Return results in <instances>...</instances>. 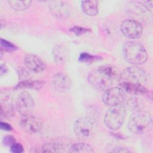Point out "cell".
<instances>
[{
	"instance_id": "1",
	"label": "cell",
	"mask_w": 153,
	"mask_h": 153,
	"mask_svg": "<svg viewBox=\"0 0 153 153\" xmlns=\"http://www.w3.org/2000/svg\"><path fill=\"white\" fill-rule=\"evenodd\" d=\"M120 75L115 67L103 65L90 72L88 76V81L95 89L105 91L111 87L114 80L120 78Z\"/></svg>"
},
{
	"instance_id": "2",
	"label": "cell",
	"mask_w": 153,
	"mask_h": 153,
	"mask_svg": "<svg viewBox=\"0 0 153 153\" xmlns=\"http://www.w3.org/2000/svg\"><path fill=\"white\" fill-rule=\"evenodd\" d=\"M123 54L126 60L134 65H142L148 59V54L144 46L136 41L125 42L123 46Z\"/></svg>"
},
{
	"instance_id": "3",
	"label": "cell",
	"mask_w": 153,
	"mask_h": 153,
	"mask_svg": "<svg viewBox=\"0 0 153 153\" xmlns=\"http://www.w3.org/2000/svg\"><path fill=\"white\" fill-rule=\"evenodd\" d=\"M126 115V107L123 103L110 106L105 113L104 123L109 128L118 130L123 124Z\"/></svg>"
},
{
	"instance_id": "4",
	"label": "cell",
	"mask_w": 153,
	"mask_h": 153,
	"mask_svg": "<svg viewBox=\"0 0 153 153\" xmlns=\"http://www.w3.org/2000/svg\"><path fill=\"white\" fill-rule=\"evenodd\" d=\"M152 118L151 114L146 111H134L130 116L128 122V128L133 133H143L151 125Z\"/></svg>"
},
{
	"instance_id": "5",
	"label": "cell",
	"mask_w": 153,
	"mask_h": 153,
	"mask_svg": "<svg viewBox=\"0 0 153 153\" xmlns=\"http://www.w3.org/2000/svg\"><path fill=\"white\" fill-rule=\"evenodd\" d=\"M95 131L93 121L89 117H82L77 119L74 124V131L76 137L81 140L91 139Z\"/></svg>"
},
{
	"instance_id": "6",
	"label": "cell",
	"mask_w": 153,
	"mask_h": 153,
	"mask_svg": "<svg viewBox=\"0 0 153 153\" xmlns=\"http://www.w3.org/2000/svg\"><path fill=\"white\" fill-rule=\"evenodd\" d=\"M120 79L123 82L143 85L147 81L146 72L137 66L125 68L120 75Z\"/></svg>"
},
{
	"instance_id": "7",
	"label": "cell",
	"mask_w": 153,
	"mask_h": 153,
	"mask_svg": "<svg viewBox=\"0 0 153 153\" xmlns=\"http://www.w3.org/2000/svg\"><path fill=\"white\" fill-rule=\"evenodd\" d=\"M20 126L21 128L29 134H36L39 133L43 126L42 119L38 115L32 113L22 116Z\"/></svg>"
},
{
	"instance_id": "8",
	"label": "cell",
	"mask_w": 153,
	"mask_h": 153,
	"mask_svg": "<svg viewBox=\"0 0 153 153\" xmlns=\"http://www.w3.org/2000/svg\"><path fill=\"white\" fill-rule=\"evenodd\" d=\"M126 99L124 91L118 87H110L106 90L102 95L103 102L108 106L122 104Z\"/></svg>"
},
{
	"instance_id": "9",
	"label": "cell",
	"mask_w": 153,
	"mask_h": 153,
	"mask_svg": "<svg viewBox=\"0 0 153 153\" xmlns=\"http://www.w3.org/2000/svg\"><path fill=\"white\" fill-rule=\"evenodd\" d=\"M15 106L17 111L23 116L32 113L35 102L32 96L28 92L22 91L18 95Z\"/></svg>"
},
{
	"instance_id": "10",
	"label": "cell",
	"mask_w": 153,
	"mask_h": 153,
	"mask_svg": "<svg viewBox=\"0 0 153 153\" xmlns=\"http://www.w3.org/2000/svg\"><path fill=\"white\" fill-rule=\"evenodd\" d=\"M121 30L126 37L134 39L140 37L143 32V27L140 23L135 20L127 19L122 22Z\"/></svg>"
},
{
	"instance_id": "11",
	"label": "cell",
	"mask_w": 153,
	"mask_h": 153,
	"mask_svg": "<svg viewBox=\"0 0 153 153\" xmlns=\"http://www.w3.org/2000/svg\"><path fill=\"white\" fill-rule=\"evenodd\" d=\"M48 7L52 15L58 19H65L71 15V6L66 2L61 1H51L49 3Z\"/></svg>"
},
{
	"instance_id": "12",
	"label": "cell",
	"mask_w": 153,
	"mask_h": 153,
	"mask_svg": "<svg viewBox=\"0 0 153 153\" xmlns=\"http://www.w3.org/2000/svg\"><path fill=\"white\" fill-rule=\"evenodd\" d=\"M24 63L29 71L35 73L42 72L46 68L43 60L38 56L32 54L26 55L24 59Z\"/></svg>"
},
{
	"instance_id": "13",
	"label": "cell",
	"mask_w": 153,
	"mask_h": 153,
	"mask_svg": "<svg viewBox=\"0 0 153 153\" xmlns=\"http://www.w3.org/2000/svg\"><path fill=\"white\" fill-rule=\"evenodd\" d=\"M53 84L54 88L59 91H65L68 90L72 84L70 78L65 74L59 72L53 76Z\"/></svg>"
},
{
	"instance_id": "14",
	"label": "cell",
	"mask_w": 153,
	"mask_h": 153,
	"mask_svg": "<svg viewBox=\"0 0 153 153\" xmlns=\"http://www.w3.org/2000/svg\"><path fill=\"white\" fill-rule=\"evenodd\" d=\"M119 85L124 92H127L131 94L139 95L145 94L148 93V90L142 84L120 82Z\"/></svg>"
},
{
	"instance_id": "15",
	"label": "cell",
	"mask_w": 153,
	"mask_h": 153,
	"mask_svg": "<svg viewBox=\"0 0 153 153\" xmlns=\"http://www.w3.org/2000/svg\"><path fill=\"white\" fill-rule=\"evenodd\" d=\"M14 109L11 99L9 95L5 94L1 97V114L5 118H10L14 115Z\"/></svg>"
},
{
	"instance_id": "16",
	"label": "cell",
	"mask_w": 153,
	"mask_h": 153,
	"mask_svg": "<svg viewBox=\"0 0 153 153\" xmlns=\"http://www.w3.org/2000/svg\"><path fill=\"white\" fill-rule=\"evenodd\" d=\"M81 6L82 11L88 16H94L98 13V1L96 0L82 1Z\"/></svg>"
},
{
	"instance_id": "17",
	"label": "cell",
	"mask_w": 153,
	"mask_h": 153,
	"mask_svg": "<svg viewBox=\"0 0 153 153\" xmlns=\"http://www.w3.org/2000/svg\"><path fill=\"white\" fill-rule=\"evenodd\" d=\"M53 54L55 61L59 64L65 63L68 57L66 48L62 45H57L54 47Z\"/></svg>"
},
{
	"instance_id": "18",
	"label": "cell",
	"mask_w": 153,
	"mask_h": 153,
	"mask_svg": "<svg viewBox=\"0 0 153 153\" xmlns=\"http://www.w3.org/2000/svg\"><path fill=\"white\" fill-rule=\"evenodd\" d=\"M70 152H84V153H91L94 152L93 147L84 142L76 143L71 145L69 148Z\"/></svg>"
},
{
	"instance_id": "19",
	"label": "cell",
	"mask_w": 153,
	"mask_h": 153,
	"mask_svg": "<svg viewBox=\"0 0 153 153\" xmlns=\"http://www.w3.org/2000/svg\"><path fill=\"white\" fill-rule=\"evenodd\" d=\"M44 85V82L40 80H25L19 82L16 88H30L39 90L42 88Z\"/></svg>"
},
{
	"instance_id": "20",
	"label": "cell",
	"mask_w": 153,
	"mask_h": 153,
	"mask_svg": "<svg viewBox=\"0 0 153 153\" xmlns=\"http://www.w3.org/2000/svg\"><path fill=\"white\" fill-rule=\"evenodd\" d=\"M10 7L16 11H23L27 9L31 3V1H19V0H10L8 1Z\"/></svg>"
},
{
	"instance_id": "21",
	"label": "cell",
	"mask_w": 153,
	"mask_h": 153,
	"mask_svg": "<svg viewBox=\"0 0 153 153\" xmlns=\"http://www.w3.org/2000/svg\"><path fill=\"white\" fill-rule=\"evenodd\" d=\"M61 145L56 142H50L45 144L42 148V152H59L62 151Z\"/></svg>"
},
{
	"instance_id": "22",
	"label": "cell",
	"mask_w": 153,
	"mask_h": 153,
	"mask_svg": "<svg viewBox=\"0 0 153 153\" xmlns=\"http://www.w3.org/2000/svg\"><path fill=\"white\" fill-rule=\"evenodd\" d=\"M142 102L139 99L136 97H131L127 101V106L131 111H136L140 110Z\"/></svg>"
},
{
	"instance_id": "23",
	"label": "cell",
	"mask_w": 153,
	"mask_h": 153,
	"mask_svg": "<svg viewBox=\"0 0 153 153\" xmlns=\"http://www.w3.org/2000/svg\"><path fill=\"white\" fill-rule=\"evenodd\" d=\"M1 50L4 49V50L8 51H15L17 48V47L14 44L2 38L1 39Z\"/></svg>"
},
{
	"instance_id": "24",
	"label": "cell",
	"mask_w": 153,
	"mask_h": 153,
	"mask_svg": "<svg viewBox=\"0 0 153 153\" xmlns=\"http://www.w3.org/2000/svg\"><path fill=\"white\" fill-rule=\"evenodd\" d=\"M96 59V56H94L93 55H91L87 53H82L79 57V59L81 62H92L93 60H95Z\"/></svg>"
},
{
	"instance_id": "25",
	"label": "cell",
	"mask_w": 153,
	"mask_h": 153,
	"mask_svg": "<svg viewBox=\"0 0 153 153\" xmlns=\"http://www.w3.org/2000/svg\"><path fill=\"white\" fill-rule=\"evenodd\" d=\"M23 146L17 142H14L11 146V151L14 153H20L23 152Z\"/></svg>"
},
{
	"instance_id": "26",
	"label": "cell",
	"mask_w": 153,
	"mask_h": 153,
	"mask_svg": "<svg viewBox=\"0 0 153 153\" xmlns=\"http://www.w3.org/2000/svg\"><path fill=\"white\" fill-rule=\"evenodd\" d=\"M71 30L76 35H81V34L87 32V31H90L87 29H85L84 27H78V26H75V27L71 28Z\"/></svg>"
},
{
	"instance_id": "27",
	"label": "cell",
	"mask_w": 153,
	"mask_h": 153,
	"mask_svg": "<svg viewBox=\"0 0 153 153\" xmlns=\"http://www.w3.org/2000/svg\"><path fill=\"white\" fill-rule=\"evenodd\" d=\"M14 138L11 136H5L3 139V143L5 145L8 146H11L14 142H15Z\"/></svg>"
},
{
	"instance_id": "28",
	"label": "cell",
	"mask_w": 153,
	"mask_h": 153,
	"mask_svg": "<svg viewBox=\"0 0 153 153\" xmlns=\"http://www.w3.org/2000/svg\"><path fill=\"white\" fill-rule=\"evenodd\" d=\"M111 152H132L131 150L124 147L115 148Z\"/></svg>"
},
{
	"instance_id": "29",
	"label": "cell",
	"mask_w": 153,
	"mask_h": 153,
	"mask_svg": "<svg viewBox=\"0 0 153 153\" xmlns=\"http://www.w3.org/2000/svg\"><path fill=\"white\" fill-rule=\"evenodd\" d=\"M0 126H1V130H2L10 131V130H12L11 126L9 124H8L7 123H5V122L1 121V123H0Z\"/></svg>"
},
{
	"instance_id": "30",
	"label": "cell",
	"mask_w": 153,
	"mask_h": 153,
	"mask_svg": "<svg viewBox=\"0 0 153 153\" xmlns=\"http://www.w3.org/2000/svg\"><path fill=\"white\" fill-rule=\"evenodd\" d=\"M152 1H145L143 2V5L148 10H152Z\"/></svg>"
},
{
	"instance_id": "31",
	"label": "cell",
	"mask_w": 153,
	"mask_h": 153,
	"mask_svg": "<svg viewBox=\"0 0 153 153\" xmlns=\"http://www.w3.org/2000/svg\"><path fill=\"white\" fill-rule=\"evenodd\" d=\"M1 75H2L4 73H5L7 71V67L5 66V64H3L2 63H1Z\"/></svg>"
}]
</instances>
